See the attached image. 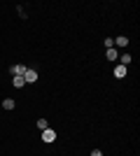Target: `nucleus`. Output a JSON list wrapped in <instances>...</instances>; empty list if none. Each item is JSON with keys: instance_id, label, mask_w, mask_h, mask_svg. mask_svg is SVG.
<instances>
[{"instance_id": "nucleus-1", "label": "nucleus", "mask_w": 140, "mask_h": 156, "mask_svg": "<svg viewBox=\"0 0 140 156\" xmlns=\"http://www.w3.org/2000/svg\"><path fill=\"white\" fill-rule=\"evenodd\" d=\"M28 70V65L26 63H14L12 68H9V72H12V77H23Z\"/></svg>"}, {"instance_id": "nucleus-2", "label": "nucleus", "mask_w": 140, "mask_h": 156, "mask_svg": "<svg viewBox=\"0 0 140 156\" xmlns=\"http://www.w3.org/2000/svg\"><path fill=\"white\" fill-rule=\"evenodd\" d=\"M38 77H40V75H38V70H35V68H28L26 75H23V82H26V84H35V82H38Z\"/></svg>"}, {"instance_id": "nucleus-3", "label": "nucleus", "mask_w": 140, "mask_h": 156, "mask_svg": "<svg viewBox=\"0 0 140 156\" xmlns=\"http://www.w3.org/2000/svg\"><path fill=\"white\" fill-rule=\"evenodd\" d=\"M54 140H56V130H52V128L42 130V142H45V144H52Z\"/></svg>"}, {"instance_id": "nucleus-4", "label": "nucleus", "mask_w": 140, "mask_h": 156, "mask_svg": "<svg viewBox=\"0 0 140 156\" xmlns=\"http://www.w3.org/2000/svg\"><path fill=\"white\" fill-rule=\"evenodd\" d=\"M126 72H128L126 65H119V63H117V65H114V70H112V75L117 79H124V77H126Z\"/></svg>"}, {"instance_id": "nucleus-5", "label": "nucleus", "mask_w": 140, "mask_h": 156, "mask_svg": "<svg viewBox=\"0 0 140 156\" xmlns=\"http://www.w3.org/2000/svg\"><path fill=\"white\" fill-rule=\"evenodd\" d=\"M117 47H119V49H124V47H128V37H126V35H119V37L114 40V49H117Z\"/></svg>"}, {"instance_id": "nucleus-6", "label": "nucleus", "mask_w": 140, "mask_h": 156, "mask_svg": "<svg viewBox=\"0 0 140 156\" xmlns=\"http://www.w3.org/2000/svg\"><path fill=\"white\" fill-rule=\"evenodd\" d=\"M2 107H5V110H14V107H16V100H14V98H5V100H2Z\"/></svg>"}, {"instance_id": "nucleus-7", "label": "nucleus", "mask_w": 140, "mask_h": 156, "mask_svg": "<svg viewBox=\"0 0 140 156\" xmlns=\"http://www.w3.org/2000/svg\"><path fill=\"white\" fill-rule=\"evenodd\" d=\"M131 61H133V58H131V54H121V56H119V65H126V68H128Z\"/></svg>"}, {"instance_id": "nucleus-8", "label": "nucleus", "mask_w": 140, "mask_h": 156, "mask_svg": "<svg viewBox=\"0 0 140 156\" xmlns=\"http://www.w3.org/2000/svg\"><path fill=\"white\" fill-rule=\"evenodd\" d=\"M105 58H107V61H117V49H114V47L105 51Z\"/></svg>"}, {"instance_id": "nucleus-9", "label": "nucleus", "mask_w": 140, "mask_h": 156, "mask_svg": "<svg viewBox=\"0 0 140 156\" xmlns=\"http://www.w3.org/2000/svg\"><path fill=\"white\" fill-rule=\"evenodd\" d=\"M12 84L16 86V89H23V86H26V82H23V77H12Z\"/></svg>"}, {"instance_id": "nucleus-10", "label": "nucleus", "mask_w": 140, "mask_h": 156, "mask_svg": "<svg viewBox=\"0 0 140 156\" xmlns=\"http://www.w3.org/2000/svg\"><path fill=\"white\" fill-rule=\"evenodd\" d=\"M38 128H40V130H47V128H49V121H47V119H38Z\"/></svg>"}, {"instance_id": "nucleus-11", "label": "nucleus", "mask_w": 140, "mask_h": 156, "mask_svg": "<svg viewBox=\"0 0 140 156\" xmlns=\"http://www.w3.org/2000/svg\"><path fill=\"white\" fill-rule=\"evenodd\" d=\"M103 44H105V49H112V47H114V40H112V37H105V42H103Z\"/></svg>"}, {"instance_id": "nucleus-12", "label": "nucleus", "mask_w": 140, "mask_h": 156, "mask_svg": "<svg viewBox=\"0 0 140 156\" xmlns=\"http://www.w3.org/2000/svg\"><path fill=\"white\" fill-rule=\"evenodd\" d=\"M16 14H19L21 19H26V9H23V7H16Z\"/></svg>"}, {"instance_id": "nucleus-13", "label": "nucleus", "mask_w": 140, "mask_h": 156, "mask_svg": "<svg viewBox=\"0 0 140 156\" xmlns=\"http://www.w3.org/2000/svg\"><path fill=\"white\" fill-rule=\"evenodd\" d=\"M91 156H103V151H100V149H93V151H91Z\"/></svg>"}]
</instances>
